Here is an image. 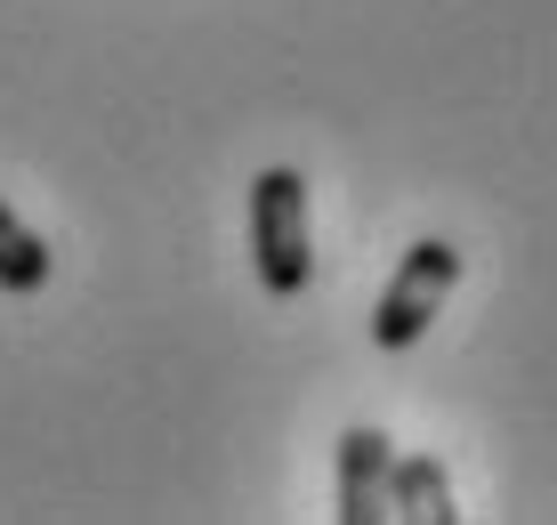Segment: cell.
I'll list each match as a JSON object with an SVG mask.
<instances>
[{
	"instance_id": "1",
	"label": "cell",
	"mask_w": 557,
	"mask_h": 525,
	"mask_svg": "<svg viewBox=\"0 0 557 525\" xmlns=\"http://www.w3.org/2000/svg\"><path fill=\"white\" fill-rule=\"evenodd\" d=\"M251 259L267 300H299L315 276V251H307V179L292 162H267L251 179Z\"/></svg>"
},
{
	"instance_id": "2",
	"label": "cell",
	"mask_w": 557,
	"mask_h": 525,
	"mask_svg": "<svg viewBox=\"0 0 557 525\" xmlns=\"http://www.w3.org/2000/svg\"><path fill=\"white\" fill-rule=\"evenodd\" d=\"M453 283H460V251L445 235H420L405 251V267L388 276V291H380V307H372V347L405 356V347L436 323V307L453 300Z\"/></svg>"
},
{
	"instance_id": "3",
	"label": "cell",
	"mask_w": 557,
	"mask_h": 525,
	"mask_svg": "<svg viewBox=\"0 0 557 525\" xmlns=\"http://www.w3.org/2000/svg\"><path fill=\"white\" fill-rule=\"evenodd\" d=\"M388 469H396V444L372 429V420H356L348 437H339V525H380L388 517Z\"/></svg>"
},
{
	"instance_id": "4",
	"label": "cell",
	"mask_w": 557,
	"mask_h": 525,
	"mask_svg": "<svg viewBox=\"0 0 557 525\" xmlns=\"http://www.w3.org/2000/svg\"><path fill=\"white\" fill-rule=\"evenodd\" d=\"M388 517H412V525H453L460 510H453V485H445V469H436L429 453H405L388 469Z\"/></svg>"
},
{
	"instance_id": "5",
	"label": "cell",
	"mask_w": 557,
	"mask_h": 525,
	"mask_svg": "<svg viewBox=\"0 0 557 525\" xmlns=\"http://www.w3.org/2000/svg\"><path fill=\"white\" fill-rule=\"evenodd\" d=\"M41 283H49V243L33 235L9 203H0V291H16V300H25V291H41Z\"/></svg>"
}]
</instances>
